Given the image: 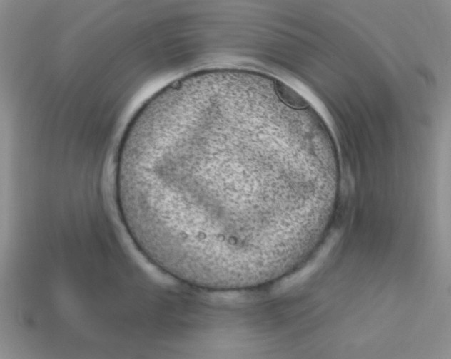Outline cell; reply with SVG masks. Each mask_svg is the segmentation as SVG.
I'll return each instance as SVG.
<instances>
[{"instance_id": "cell-1", "label": "cell", "mask_w": 451, "mask_h": 359, "mask_svg": "<svg viewBox=\"0 0 451 359\" xmlns=\"http://www.w3.org/2000/svg\"><path fill=\"white\" fill-rule=\"evenodd\" d=\"M250 145L227 140L146 155L137 183L167 238L226 251L264 238V208L251 185Z\"/></svg>"}, {"instance_id": "cell-2", "label": "cell", "mask_w": 451, "mask_h": 359, "mask_svg": "<svg viewBox=\"0 0 451 359\" xmlns=\"http://www.w3.org/2000/svg\"><path fill=\"white\" fill-rule=\"evenodd\" d=\"M275 88L280 98L288 105L296 108H303L308 105V101L302 95L285 83L277 80Z\"/></svg>"}]
</instances>
